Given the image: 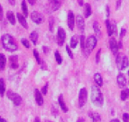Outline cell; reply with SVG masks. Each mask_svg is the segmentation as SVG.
<instances>
[{
	"instance_id": "6da1fadb",
	"label": "cell",
	"mask_w": 129,
	"mask_h": 122,
	"mask_svg": "<svg viewBox=\"0 0 129 122\" xmlns=\"http://www.w3.org/2000/svg\"><path fill=\"white\" fill-rule=\"evenodd\" d=\"M1 42H2L3 47L8 52H15L18 49L17 43H15V39L8 34H3L1 37Z\"/></svg>"
},
{
	"instance_id": "7a4b0ae2",
	"label": "cell",
	"mask_w": 129,
	"mask_h": 122,
	"mask_svg": "<svg viewBox=\"0 0 129 122\" xmlns=\"http://www.w3.org/2000/svg\"><path fill=\"white\" fill-rule=\"evenodd\" d=\"M91 101L97 107H101L104 103L103 94L99 87L96 85H93L91 87Z\"/></svg>"
},
{
	"instance_id": "3957f363",
	"label": "cell",
	"mask_w": 129,
	"mask_h": 122,
	"mask_svg": "<svg viewBox=\"0 0 129 122\" xmlns=\"http://www.w3.org/2000/svg\"><path fill=\"white\" fill-rule=\"evenodd\" d=\"M97 43H98L97 37L95 36V35H90V36H88V38L87 39V41H86L85 48H84L83 51H82L84 53V54H85V56L89 55V54L92 52V50L96 47Z\"/></svg>"
},
{
	"instance_id": "277c9868",
	"label": "cell",
	"mask_w": 129,
	"mask_h": 122,
	"mask_svg": "<svg viewBox=\"0 0 129 122\" xmlns=\"http://www.w3.org/2000/svg\"><path fill=\"white\" fill-rule=\"evenodd\" d=\"M116 66L118 68V70L123 71L126 69L129 66V60L128 58L125 55H122V54H116Z\"/></svg>"
},
{
	"instance_id": "5b68a950",
	"label": "cell",
	"mask_w": 129,
	"mask_h": 122,
	"mask_svg": "<svg viewBox=\"0 0 129 122\" xmlns=\"http://www.w3.org/2000/svg\"><path fill=\"white\" fill-rule=\"evenodd\" d=\"M7 96L10 101H13L14 105L15 106L18 107V106L21 105L22 97L20 96V95H18L17 93H15V92H13L12 90H7Z\"/></svg>"
},
{
	"instance_id": "8992f818",
	"label": "cell",
	"mask_w": 129,
	"mask_h": 122,
	"mask_svg": "<svg viewBox=\"0 0 129 122\" xmlns=\"http://www.w3.org/2000/svg\"><path fill=\"white\" fill-rule=\"evenodd\" d=\"M31 19H32V21L34 22V23H35V24H37V25H41L44 22V17H43V15H42L41 13L37 12V11H34V12H33L32 15H31Z\"/></svg>"
},
{
	"instance_id": "52a82bcc",
	"label": "cell",
	"mask_w": 129,
	"mask_h": 122,
	"mask_svg": "<svg viewBox=\"0 0 129 122\" xmlns=\"http://www.w3.org/2000/svg\"><path fill=\"white\" fill-rule=\"evenodd\" d=\"M87 97H88V92L85 88H82L80 90V94H79V106L80 108H82L87 102Z\"/></svg>"
},
{
	"instance_id": "ba28073f",
	"label": "cell",
	"mask_w": 129,
	"mask_h": 122,
	"mask_svg": "<svg viewBox=\"0 0 129 122\" xmlns=\"http://www.w3.org/2000/svg\"><path fill=\"white\" fill-rule=\"evenodd\" d=\"M65 39H66V32L62 27H59L57 32V43L60 46L63 45Z\"/></svg>"
},
{
	"instance_id": "9c48e42d",
	"label": "cell",
	"mask_w": 129,
	"mask_h": 122,
	"mask_svg": "<svg viewBox=\"0 0 129 122\" xmlns=\"http://www.w3.org/2000/svg\"><path fill=\"white\" fill-rule=\"evenodd\" d=\"M75 16H74V14L72 11L70 10L68 12V26H69L70 30H73L74 29V25H75Z\"/></svg>"
},
{
	"instance_id": "30bf717a",
	"label": "cell",
	"mask_w": 129,
	"mask_h": 122,
	"mask_svg": "<svg viewBox=\"0 0 129 122\" xmlns=\"http://www.w3.org/2000/svg\"><path fill=\"white\" fill-rule=\"evenodd\" d=\"M76 24H77V26L79 28V30L80 32H83L84 29H85V21H84V18L82 17V15H78L76 16Z\"/></svg>"
},
{
	"instance_id": "8fae6325",
	"label": "cell",
	"mask_w": 129,
	"mask_h": 122,
	"mask_svg": "<svg viewBox=\"0 0 129 122\" xmlns=\"http://www.w3.org/2000/svg\"><path fill=\"white\" fill-rule=\"evenodd\" d=\"M109 47L113 54H117L118 52V44L116 43V40L115 38H110L109 40Z\"/></svg>"
},
{
	"instance_id": "7c38bea8",
	"label": "cell",
	"mask_w": 129,
	"mask_h": 122,
	"mask_svg": "<svg viewBox=\"0 0 129 122\" xmlns=\"http://www.w3.org/2000/svg\"><path fill=\"white\" fill-rule=\"evenodd\" d=\"M35 101H36V103L39 106L43 105V95H42V92L38 89H35Z\"/></svg>"
},
{
	"instance_id": "4fadbf2b",
	"label": "cell",
	"mask_w": 129,
	"mask_h": 122,
	"mask_svg": "<svg viewBox=\"0 0 129 122\" xmlns=\"http://www.w3.org/2000/svg\"><path fill=\"white\" fill-rule=\"evenodd\" d=\"M116 81H117V84L120 88H124L126 85V79H125V75L123 73H119L117 75V78H116Z\"/></svg>"
},
{
	"instance_id": "5bb4252c",
	"label": "cell",
	"mask_w": 129,
	"mask_h": 122,
	"mask_svg": "<svg viewBox=\"0 0 129 122\" xmlns=\"http://www.w3.org/2000/svg\"><path fill=\"white\" fill-rule=\"evenodd\" d=\"M50 4V7H52V11L58 10L61 6V1L60 0H48Z\"/></svg>"
},
{
	"instance_id": "9a60e30c",
	"label": "cell",
	"mask_w": 129,
	"mask_h": 122,
	"mask_svg": "<svg viewBox=\"0 0 129 122\" xmlns=\"http://www.w3.org/2000/svg\"><path fill=\"white\" fill-rule=\"evenodd\" d=\"M9 62H10V67L14 70L18 68V57L16 55H12L9 57Z\"/></svg>"
},
{
	"instance_id": "2e32d148",
	"label": "cell",
	"mask_w": 129,
	"mask_h": 122,
	"mask_svg": "<svg viewBox=\"0 0 129 122\" xmlns=\"http://www.w3.org/2000/svg\"><path fill=\"white\" fill-rule=\"evenodd\" d=\"M16 17H17V20L19 21L20 25H21L23 27H24L25 29L28 28V25H27V22H26V19H25V16L23 15H21L20 13H17L16 15Z\"/></svg>"
},
{
	"instance_id": "e0dca14e",
	"label": "cell",
	"mask_w": 129,
	"mask_h": 122,
	"mask_svg": "<svg viewBox=\"0 0 129 122\" xmlns=\"http://www.w3.org/2000/svg\"><path fill=\"white\" fill-rule=\"evenodd\" d=\"M93 29H94L95 35L98 37V38H100L101 36V30H100V26L98 22H94L93 24Z\"/></svg>"
},
{
	"instance_id": "ac0fdd59",
	"label": "cell",
	"mask_w": 129,
	"mask_h": 122,
	"mask_svg": "<svg viewBox=\"0 0 129 122\" xmlns=\"http://www.w3.org/2000/svg\"><path fill=\"white\" fill-rule=\"evenodd\" d=\"M91 13H92V10H91L90 5L88 3L84 5V16L88 18V17H89L91 15Z\"/></svg>"
},
{
	"instance_id": "d6986e66",
	"label": "cell",
	"mask_w": 129,
	"mask_h": 122,
	"mask_svg": "<svg viewBox=\"0 0 129 122\" xmlns=\"http://www.w3.org/2000/svg\"><path fill=\"white\" fill-rule=\"evenodd\" d=\"M94 81L99 87H101V86L103 85V79H102V76L100 75V73H95Z\"/></svg>"
},
{
	"instance_id": "ffe728a7",
	"label": "cell",
	"mask_w": 129,
	"mask_h": 122,
	"mask_svg": "<svg viewBox=\"0 0 129 122\" xmlns=\"http://www.w3.org/2000/svg\"><path fill=\"white\" fill-rule=\"evenodd\" d=\"M58 101H59V105H60V109H62L64 112L68 111V108H67L66 104H65V102H64V100H63V96H62V95H60V96H59Z\"/></svg>"
},
{
	"instance_id": "44dd1931",
	"label": "cell",
	"mask_w": 129,
	"mask_h": 122,
	"mask_svg": "<svg viewBox=\"0 0 129 122\" xmlns=\"http://www.w3.org/2000/svg\"><path fill=\"white\" fill-rule=\"evenodd\" d=\"M88 116H89V118H91L92 122H100V120H101V118H100V116H99V113L89 112V113H88Z\"/></svg>"
},
{
	"instance_id": "7402d4cb",
	"label": "cell",
	"mask_w": 129,
	"mask_h": 122,
	"mask_svg": "<svg viewBox=\"0 0 129 122\" xmlns=\"http://www.w3.org/2000/svg\"><path fill=\"white\" fill-rule=\"evenodd\" d=\"M7 20L9 21L11 25H15V15L12 11H8L7 13Z\"/></svg>"
},
{
	"instance_id": "603a6c76",
	"label": "cell",
	"mask_w": 129,
	"mask_h": 122,
	"mask_svg": "<svg viewBox=\"0 0 129 122\" xmlns=\"http://www.w3.org/2000/svg\"><path fill=\"white\" fill-rule=\"evenodd\" d=\"M6 63H7V58L6 55L3 54H0V70L3 71L6 67Z\"/></svg>"
},
{
	"instance_id": "cb8c5ba5",
	"label": "cell",
	"mask_w": 129,
	"mask_h": 122,
	"mask_svg": "<svg viewBox=\"0 0 129 122\" xmlns=\"http://www.w3.org/2000/svg\"><path fill=\"white\" fill-rule=\"evenodd\" d=\"M30 39L31 41H32V43H34V44H36L37 43V41H38V34H37V32H35V31H34V32H32L30 34Z\"/></svg>"
},
{
	"instance_id": "d4e9b609",
	"label": "cell",
	"mask_w": 129,
	"mask_h": 122,
	"mask_svg": "<svg viewBox=\"0 0 129 122\" xmlns=\"http://www.w3.org/2000/svg\"><path fill=\"white\" fill-rule=\"evenodd\" d=\"M5 91H6V84H5L4 79H0V96L3 97L5 94Z\"/></svg>"
},
{
	"instance_id": "484cf974",
	"label": "cell",
	"mask_w": 129,
	"mask_h": 122,
	"mask_svg": "<svg viewBox=\"0 0 129 122\" xmlns=\"http://www.w3.org/2000/svg\"><path fill=\"white\" fill-rule=\"evenodd\" d=\"M106 27H107V31H108V36H111L113 33H112V24L108 19L106 20Z\"/></svg>"
},
{
	"instance_id": "4316f807",
	"label": "cell",
	"mask_w": 129,
	"mask_h": 122,
	"mask_svg": "<svg viewBox=\"0 0 129 122\" xmlns=\"http://www.w3.org/2000/svg\"><path fill=\"white\" fill-rule=\"evenodd\" d=\"M120 97H121V100H122L123 101H125L129 97V89H125V90H122V91H121Z\"/></svg>"
},
{
	"instance_id": "83f0119b",
	"label": "cell",
	"mask_w": 129,
	"mask_h": 122,
	"mask_svg": "<svg viewBox=\"0 0 129 122\" xmlns=\"http://www.w3.org/2000/svg\"><path fill=\"white\" fill-rule=\"evenodd\" d=\"M78 43H79V40H78V36L77 35H73L71 39V48H76Z\"/></svg>"
},
{
	"instance_id": "f1b7e54d",
	"label": "cell",
	"mask_w": 129,
	"mask_h": 122,
	"mask_svg": "<svg viewBox=\"0 0 129 122\" xmlns=\"http://www.w3.org/2000/svg\"><path fill=\"white\" fill-rule=\"evenodd\" d=\"M22 10H23V13H24V16H28V8H27V6H26V2L25 1H22Z\"/></svg>"
},
{
	"instance_id": "f546056e",
	"label": "cell",
	"mask_w": 129,
	"mask_h": 122,
	"mask_svg": "<svg viewBox=\"0 0 129 122\" xmlns=\"http://www.w3.org/2000/svg\"><path fill=\"white\" fill-rule=\"evenodd\" d=\"M54 56H55V60H56V62H57V63H58V64H61L62 58H61V56H60V53H59L58 51H56L55 53H54Z\"/></svg>"
},
{
	"instance_id": "4dcf8cb0",
	"label": "cell",
	"mask_w": 129,
	"mask_h": 122,
	"mask_svg": "<svg viewBox=\"0 0 129 122\" xmlns=\"http://www.w3.org/2000/svg\"><path fill=\"white\" fill-rule=\"evenodd\" d=\"M53 27H54V18L53 16L49 17V29L51 32H53Z\"/></svg>"
},
{
	"instance_id": "1f68e13d",
	"label": "cell",
	"mask_w": 129,
	"mask_h": 122,
	"mask_svg": "<svg viewBox=\"0 0 129 122\" xmlns=\"http://www.w3.org/2000/svg\"><path fill=\"white\" fill-rule=\"evenodd\" d=\"M34 56H35V60H36L37 63H38V64H41V63H42V60H41V58H40V55H39V53L36 51V50H34Z\"/></svg>"
},
{
	"instance_id": "d6a6232c",
	"label": "cell",
	"mask_w": 129,
	"mask_h": 122,
	"mask_svg": "<svg viewBox=\"0 0 129 122\" xmlns=\"http://www.w3.org/2000/svg\"><path fill=\"white\" fill-rule=\"evenodd\" d=\"M85 45H86V39H85L84 35H81V36H80V46H81L82 51H83V49L85 48Z\"/></svg>"
},
{
	"instance_id": "836d02e7",
	"label": "cell",
	"mask_w": 129,
	"mask_h": 122,
	"mask_svg": "<svg viewBox=\"0 0 129 122\" xmlns=\"http://www.w3.org/2000/svg\"><path fill=\"white\" fill-rule=\"evenodd\" d=\"M21 43H22V44L24 45V46L25 48H30V43H29V42H28L27 39L23 38V39L21 40Z\"/></svg>"
},
{
	"instance_id": "e575fe53",
	"label": "cell",
	"mask_w": 129,
	"mask_h": 122,
	"mask_svg": "<svg viewBox=\"0 0 129 122\" xmlns=\"http://www.w3.org/2000/svg\"><path fill=\"white\" fill-rule=\"evenodd\" d=\"M47 91H48V83H46L45 85H44L43 88H42L41 92H42V94L46 95V94H47Z\"/></svg>"
},
{
	"instance_id": "d590c367",
	"label": "cell",
	"mask_w": 129,
	"mask_h": 122,
	"mask_svg": "<svg viewBox=\"0 0 129 122\" xmlns=\"http://www.w3.org/2000/svg\"><path fill=\"white\" fill-rule=\"evenodd\" d=\"M100 54H101V49H99L97 52V54H96V62L99 63V61H100Z\"/></svg>"
},
{
	"instance_id": "8d00e7d4",
	"label": "cell",
	"mask_w": 129,
	"mask_h": 122,
	"mask_svg": "<svg viewBox=\"0 0 129 122\" xmlns=\"http://www.w3.org/2000/svg\"><path fill=\"white\" fill-rule=\"evenodd\" d=\"M66 51H67V53H68V54H69L70 58H71V59H72V58H73V54H72V52H71L70 46H68V45L66 46Z\"/></svg>"
},
{
	"instance_id": "74e56055",
	"label": "cell",
	"mask_w": 129,
	"mask_h": 122,
	"mask_svg": "<svg viewBox=\"0 0 129 122\" xmlns=\"http://www.w3.org/2000/svg\"><path fill=\"white\" fill-rule=\"evenodd\" d=\"M123 120L124 122H129V114L125 113L123 115Z\"/></svg>"
},
{
	"instance_id": "f35d334b",
	"label": "cell",
	"mask_w": 129,
	"mask_h": 122,
	"mask_svg": "<svg viewBox=\"0 0 129 122\" xmlns=\"http://www.w3.org/2000/svg\"><path fill=\"white\" fill-rule=\"evenodd\" d=\"M125 34H126V30H125V29H124V28H123L122 30H121V32H120V39H122L123 37L125 36Z\"/></svg>"
},
{
	"instance_id": "ab89813d",
	"label": "cell",
	"mask_w": 129,
	"mask_h": 122,
	"mask_svg": "<svg viewBox=\"0 0 129 122\" xmlns=\"http://www.w3.org/2000/svg\"><path fill=\"white\" fill-rule=\"evenodd\" d=\"M3 17H4V14H3V8L1 7V5H0V21H2L3 20Z\"/></svg>"
},
{
	"instance_id": "60d3db41",
	"label": "cell",
	"mask_w": 129,
	"mask_h": 122,
	"mask_svg": "<svg viewBox=\"0 0 129 122\" xmlns=\"http://www.w3.org/2000/svg\"><path fill=\"white\" fill-rule=\"evenodd\" d=\"M112 33L115 34L116 33V26L115 24H112Z\"/></svg>"
},
{
	"instance_id": "b9f144b4",
	"label": "cell",
	"mask_w": 129,
	"mask_h": 122,
	"mask_svg": "<svg viewBox=\"0 0 129 122\" xmlns=\"http://www.w3.org/2000/svg\"><path fill=\"white\" fill-rule=\"evenodd\" d=\"M106 12H107V16H109L110 15V9H109V7H108V5L106 6Z\"/></svg>"
},
{
	"instance_id": "7bdbcfd3",
	"label": "cell",
	"mask_w": 129,
	"mask_h": 122,
	"mask_svg": "<svg viewBox=\"0 0 129 122\" xmlns=\"http://www.w3.org/2000/svg\"><path fill=\"white\" fill-rule=\"evenodd\" d=\"M43 50L44 54H48V53H49V48H48L47 46H43Z\"/></svg>"
},
{
	"instance_id": "ee69618b",
	"label": "cell",
	"mask_w": 129,
	"mask_h": 122,
	"mask_svg": "<svg viewBox=\"0 0 129 122\" xmlns=\"http://www.w3.org/2000/svg\"><path fill=\"white\" fill-rule=\"evenodd\" d=\"M121 3H122V0H117V2H116V9H119L121 6Z\"/></svg>"
},
{
	"instance_id": "f6af8a7d",
	"label": "cell",
	"mask_w": 129,
	"mask_h": 122,
	"mask_svg": "<svg viewBox=\"0 0 129 122\" xmlns=\"http://www.w3.org/2000/svg\"><path fill=\"white\" fill-rule=\"evenodd\" d=\"M28 2H29V4L32 5V6H34V5L35 4V2H36V0H27Z\"/></svg>"
},
{
	"instance_id": "bcb514c9",
	"label": "cell",
	"mask_w": 129,
	"mask_h": 122,
	"mask_svg": "<svg viewBox=\"0 0 129 122\" xmlns=\"http://www.w3.org/2000/svg\"><path fill=\"white\" fill-rule=\"evenodd\" d=\"M8 2L11 6H15V0H8Z\"/></svg>"
},
{
	"instance_id": "7dc6e473",
	"label": "cell",
	"mask_w": 129,
	"mask_h": 122,
	"mask_svg": "<svg viewBox=\"0 0 129 122\" xmlns=\"http://www.w3.org/2000/svg\"><path fill=\"white\" fill-rule=\"evenodd\" d=\"M117 44H118V48H119V49H121V48L123 47V44H122V39H121V40L119 41L118 43H117Z\"/></svg>"
},
{
	"instance_id": "c3c4849f",
	"label": "cell",
	"mask_w": 129,
	"mask_h": 122,
	"mask_svg": "<svg viewBox=\"0 0 129 122\" xmlns=\"http://www.w3.org/2000/svg\"><path fill=\"white\" fill-rule=\"evenodd\" d=\"M78 3H79V5H80V7H83V6H84L83 0H78Z\"/></svg>"
},
{
	"instance_id": "681fc988",
	"label": "cell",
	"mask_w": 129,
	"mask_h": 122,
	"mask_svg": "<svg viewBox=\"0 0 129 122\" xmlns=\"http://www.w3.org/2000/svg\"><path fill=\"white\" fill-rule=\"evenodd\" d=\"M0 122H7V121L5 118H3L2 117H0Z\"/></svg>"
},
{
	"instance_id": "f907efd6",
	"label": "cell",
	"mask_w": 129,
	"mask_h": 122,
	"mask_svg": "<svg viewBox=\"0 0 129 122\" xmlns=\"http://www.w3.org/2000/svg\"><path fill=\"white\" fill-rule=\"evenodd\" d=\"M35 122H41V120H40V118H39L38 117H36V118H35Z\"/></svg>"
},
{
	"instance_id": "816d5d0a",
	"label": "cell",
	"mask_w": 129,
	"mask_h": 122,
	"mask_svg": "<svg viewBox=\"0 0 129 122\" xmlns=\"http://www.w3.org/2000/svg\"><path fill=\"white\" fill-rule=\"evenodd\" d=\"M77 122H84V118H79V119H78V121Z\"/></svg>"
},
{
	"instance_id": "f5cc1de1",
	"label": "cell",
	"mask_w": 129,
	"mask_h": 122,
	"mask_svg": "<svg viewBox=\"0 0 129 122\" xmlns=\"http://www.w3.org/2000/svg\"><path fill=\"white\" fill-rule=\"evenodd\" d=\"M110 122H120V121H119L118 119H116H116H112Z\"/></svg>"
},
{
	"instance_id": "db71d44e",
	"label": "cell",
	"mask_w": 129,
	"mask_h": 122,
	"mask_svg": "<svg viewBox=\"0 0 129 122\" xmlns=\"http://www.w3.org/2000/svg\"><path fill=\"white\" fill-rule=\"evenodd\" d=\"M47 122H52V121H47Z\"/></svg>"
},
{
	"instance_id": "11a10c76",
	"label": "cell",
	"mask_w": 129,
	"mask_h": 122,
	"mask_svg": "<svg viewBox=\"0 0 129 122\" xmlns=\"http://www.w3.org/2000/svg\"><path fill=\"white\" fill-rule=\"evenodd\" d=\"M128 75H129V71H128Z\"/></svg>"
}]
</instances>
